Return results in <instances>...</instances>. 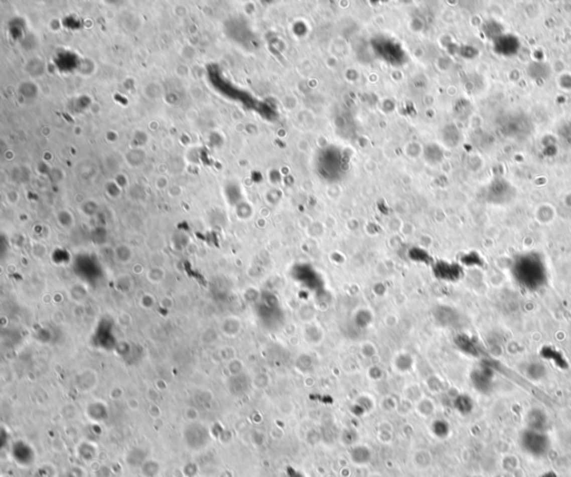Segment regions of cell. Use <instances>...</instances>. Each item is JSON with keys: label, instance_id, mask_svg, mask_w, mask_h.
<instances>
[{"label": "cell", "instance_id": "3957f363", "mask_svg": "<svg viewBox=\"0 0 571 477\" xmlns=\"http://www.w3.org/2000/svg\"><path fill=\"white\" fill-rule=\"evenodd\" d=\"M12 453H13V457L19 465H24V466L31 465L35 458L34 450L32 449L31 446L25 443V441H16L13 446Z\"/></svg>", "mask_w": 571, "mask_h": 477}, {"label": "cell", "instance_id": "6da1fadb", "mask_svg": "<svg viewBox=\"0 0 571 477\" xmlns=\"http://www.w3.org/2000/svg\"><path fill=\"white\" fill-rule=\"evenodd\" d=\"M521 446L525 450V453L532 456H542L548 450L549 441L545 436L537 433V431H528L522 436Z\"/></svg>", "mask_w": 571, "mask_h": 477}, {"label": "cell", "instance_id": "7a4b0ae2", "mask_svg": "<svg viewBox=\"0 0 571 477\" xmlns=\"http://www.w3.org/2000/svg\"><path fill=\"white\" fill-rule=\"evenodd\" d=\"M184 438L190 448L200 449L208 444L209 434L207 429L202 427L201 425L194 424L185 429Z\"/></svg>", "mask_w": 571, "mask_h": 477}, {"label": "cell", "instance_id": "277c9868", "mask_svg": "<svg viewBox=\"0 0 571 477\" xmlns=\"http://www.w3.org/2000/svg\"><path fill=\"white\" fill-rule=\"evenodd\" d=\"M148 278L153 283H158L160 281H162L164 278V272L162 268H152L149 271Z\"/></svg>", "mask_w": 571, "mask_h": 477}]
</instances>
